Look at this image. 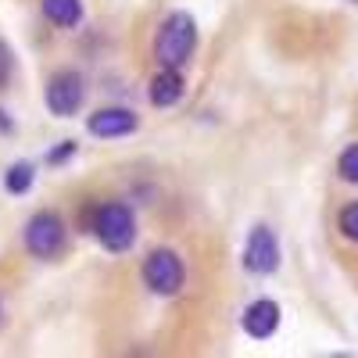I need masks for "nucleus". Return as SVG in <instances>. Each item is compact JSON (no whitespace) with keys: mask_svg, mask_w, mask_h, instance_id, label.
Returning a JSON list of instances; mask_svg holds the SVG:
<instances>
[{"mask_svg":"<svg viewBox=\"0 0 358 358\" xmlns=\"http://www.w3.org/2000/svg\"><path fill=\"white\" fill-rule=\"evenodd\" d=\"M197 50V22L187 11H172L155 36V62L162 69H183Z\"/></svg>","mask_w":358,"mask_h":358,"instance_id":"obj_1","label":"nucleus"},{"mask_svg":"<svg viewBox=\"0 0 358 358\" xmlns=\"http://www.w3.org/2000/svg\"><path fill=\"white\" fill-rule=\"evenodd\" d=\"M90 229H94V236L101 241V248L111 251V255H126L136 244V215L122 201L97 204L94 215H90Z\"/></svg>","mask_w":358,"mask_h":358,"instance_id":"obj_2","label":"nucleus"},{"mask_svg":"<svg viewBox=\"0 0 358 358\" xmlns=\"http://www.w3.org/2000/svg\"><path fill=\"white\" fill-rule=\"evenodd\" d=\"M22 241H25V251L33 258L54 262L57 255L65 251V219L57 212H50V208H43V212H36L33 219L25 222Z\"/></svg>","mask_w":358,"mask_h":358,"instance_id":"obj_3","label":"nucleus"},{"mask_svg":"<svg viewBox=\"0 0 358 358\" xmlns=\"http://www.w3.org/2000/svg\"><path fill=\"white\" fill-rule=\"evenodd\" d=\"M143 283L151 294L158 297H176L187 283V265L176 251L169 248H155L151 255L143 258Z\"/></svg>","mask_w":358,"mask_h":358,"instance_id":"obj_4","label":"nucleus"},{"mask_svg":"<svg viewBox=\"0 0 358 358\" xmlns=\"http://www.w3.org/2000/svg\"><path fill=\"white\" fill-rule=\"evenodd\" d=\"M43 101H47V111L57 115V118H72L79 115L83 101H86V83L76 69H62L47 79V90H43Z\"/></svg>","mask_w":358,"mask_h":358,"instance_id":"obj_5","label":"nucleus"},{"mask_svg":"<svg viewBox=\"0 0 358 358\" xmlns=\"http://www.w3.org/2000/svg\"><path fill=\"white\" fill-rule=\"evenodd\" d=\"M244 268L255 276H273L280 268V241L268 226H255L244 244Z\"/></svg>","mask_w":358,"mask_h":358,"instance_id":"obj_6","label":"nucleus"},{"mask_svg":"<svg viewBox=\"0 0 358 358\" xmlns=\"http://www.w3.org/2000/svg\"><path fill=\"white\" fill-rule=\"evenodd\" d=\"M86 133L97 140H118L136 133V115L129 108H101L86 118Z\"/></svg>","mask_w":358,"mask_h":358,"instance_id":"obj_7","label":"nucleus"},{"mask_svg":"<svg viewBox=\"0 0 358 358\" xmlns=\"http://www.w3.org/2000/svg\"><path fill=\"white\" fill-rule=\"evenodd\" d=\"M241 326H244V334L251 341H268L280 330V305L273 301V297H258V301H251L244 308Z\"/></svg>","mask_w":358,"mask_h":358,"instance_id":"obj_8","label":"nucleus"},{"mask_svg":"<svg viewBox=\"0 0 358 358\" xmlns=\"http://www.w3.org/2000/svg\"><path fill=\"white\" fill-rule=\"evenodd\" d=\"M183 94H187V83L179 76V69H162L147 86V97H151L155 108H172L183 101Z\"/></svg>","mask_w":358,"mask_h":358,"instance_id":"obj_9","label":"nucleus"},{"mask_svg":"<svg viewBox=\"0 0 358 358\" xmlns=\"http://www.w3.org/2000/svg\"><path fill=\"white\" fill-rule=\"evenodd\" d=\"M40 11L57 29H76L83 22V0H40Z\"/></svg>","mask_w":358,"mask_h":358,"instance_id":"obj_10","label":"nucleus"},{"mask_svg":"<svg viewBox=\"0 0 358 358\" xmlns=\"http://www.w3.org/2000/svg\"><path fill=\"white\" fill-rule=\"evenodd\" d=\"M33 183H36V169L29 165V162H15V165L4 172V190L15 194V197L29 194V190H33Z\"/></svg>","mask_w":358,"mask_h":358,"instance_id":"obj_11","label":"nucleus"},{"mask_svg":"<svg viewBox=\"0 0 358 358\" xmlns=\"http://www.w3.org/2000/svg\"><path fill=\"white\" fill-rule=\"evenodd\" d=\"M337 172H341L344 183H355V187H358V143H348L344 151H341V158H337Z\"/></svg>","mask_w":358,"mask_h":358,"instance_id":"obj_12","label":"nucleus"},{"mask_svg":"<svg viewBox=\"0 0 358 358\" xmlns=\"http://www.w3.org/2000/svg\"><path fill=\"white\" fill-rule=\"evenodd\" d=\"M337 229H341V236H348L351 244H358V201H351V204H344V208H341V215H337Z\"/></svg>","mask_w":358,"mask_h":358,"instance_id":"obj_13","label":"nucleus"},{"mask_svg":"<svg viewBox=\"0 0 358 358\" xmlns=\"http://www.w3.org/2000/svg\"><path fill=\"white\" fill-rule=\"evenodd\" d=\"M11 72H15V54H11V47L4 40H0V86L11 79Z\"/></svg>","mask_w":358,"mask_h":358,"instance_id":"obj_14","label":"nucleus"},{"mask_svg":"<svg viewBox=\"0 0 358 358\" xmlns=\"http://www.w3.org/2000/svg\"><path fill=\"white\" fill-rule=\"evenodd\" d=\"M72 155H76V143H72V140H65L62 147H54V151L47 155V162H50V165H62V162H69Z\"/></svg>","mask_w":358,"mask_h":358,"instance_id":"obj_15","label":"nucleus"},{"mask_svg":"<svg viewBox=\"0 0 358 358\" xmlns=\"http://www.w3.org/2000/svg\"><path fill=\"white\" fill-rule=\"evenodd\" d=\"M0 129H4V133L15 129V126H11V118H8V111H0Z\"/></svg>","mask_w":358,"mask_h":358,"instance_id":"obj_16","label":"nucleus"},{"mask_svg":"<svg viewBox=\"0 0 358 358\" xmlns=\"http://www.w3.org/2000/svg\"><path fill=\"white\" fill-rule=\"evenodd\" d=\"M0 315H4V308H0Z\"/></svg>","mask_w":358,"mask_h":358,"instance_id":"obj_17","label":"nucleus"}]
</instances>
